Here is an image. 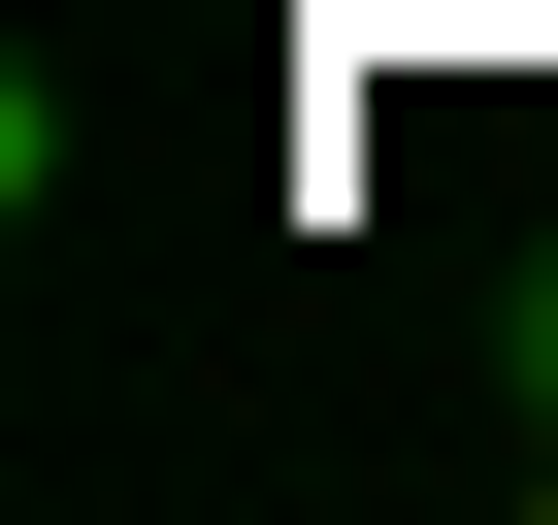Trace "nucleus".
<instances>
[{
	"mask_svg": "<svg viewBox=\"0 0 558 525\" xmlns=\"http://www.w3.org/2000/svg\"><path fill=\"white\" fill-rule=\"evenodd\" d=\"M493 427H558V262H525V296H493Z\"/></svg>",
	"mask_w": 558,
	"mask_h": 525,
	"instance_id": "nucleus-1",
	"label": "nucleus"
}]
</instances>
